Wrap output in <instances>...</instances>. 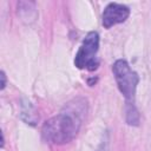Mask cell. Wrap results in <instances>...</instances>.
I'll list each match as a JSON object with an SVG mask.
<instances>
[{"instance_id": "8992f818", "label": "cell", "mask_w": 151, "mask_h": 151, "mask_svg": "<svg viewBox=\"0 0 151 151\" xmlns=\"http://www.w3.org/2000/svg\"><path fill=\"white\" fill-rule=\"evenodd\" d=\"M1 90H4L5 88V86H6V77H5V72L4 71H1Z\"/></svg>"}, {"instance_id": "6da1fadb", "label": "cell", "mask_w": 151, "mask_h": 151, "mask_svg": "<svg viewBox=\"0 0 151 151\" xmlns=\"http://www.w3.org/2000/svg\"><path fill=\"white\" fill-rule=\"evenodd\" d=\"M86 101L80 98L67 103L59 114L44 123L41 129L44 139L58 145L71 142L81 126L86 116Z\"/></svg>"}, {"instance_id": "7a4b0ae2", "label": "cell", "mask_w": 151, "mask_h": 151, "mask_svg": "<svg viewBox=\"0 0 151 151\" xmlns=\"http://www.w3.org/2000/svg\"><path fill=\"white\" fill-rule=\"evenodd\" d=\"M99 50V34L97 32H90L85 37L81 46L79 47L74 65L80 70L94 71L99 66V59L97 57Z\"/></svg>"}, {"instance_id": "277c9868", "label": "cell", "mask_w": 151, "mask_h": 151, "mask_svg": "<svg viewBox=\"0 0 151 151\" xmlns=\"http://www.w3.org/2000/svg\"><path fill=\"white\" fill-rule=\"evenodd\" d=\"M129 15H130V8L127 6L117 2H111L105 7L103 12L101 15L103 26L105 28H110L117 24L124 22Z\"/></svg>"}, {"instance_id": "5b68a950", "label": "cell", "mask_w": 151, "mask_h": 151, "mask_svg": "<svg viewBox=\"0 0 151 151\" xmlns=\"http://www.w3.org/2000/svg\"><path fill=\"white\" fill-rule=\"evenodd\" d=\"M126 122L130 125H138L139 123V113L131 101H126Z\"/></svg>"}, {"instance_id": "3957f363", "label": "cell", "mask_w": 151, "mask_h": 151, "mask_svg": "<svg viewBox=\"0 0 151 151\" xmlns=\"http://www.w3.org/2000/svg\"><path fill=\"white\" fill-rule=\"evenodd\" d=\"M112 71L119 91L126 98L127 101H131L134 97L136 88L139 81L138 74L134 71H132L127 61L123 59H119L113 64Z\"/></svg>"}]
</instances>
